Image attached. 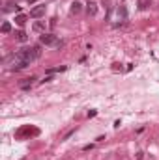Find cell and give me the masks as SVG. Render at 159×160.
I'll use <instances>...</instances> for the list:
<instances>
[{"label": "cell", "instance_id": "3", "mask_svg": "<svg viewBox=\"0 0 159 160\" xmlns=\"http://www.w3.org/2000/svg\"><path fill=\"white\" fill-rule=\"evenodd\" d=\"M41 15H45V6H36V8L30 11V17H32V19H40Z\"/></svg>", "mask_w": 159, "mask_h": 160}, {"label": "cell", "instance_id": "9", "mask_svg": "<svg viewBox=\"0 0 159 160\" xmlns=\"http://www.w3.org/2000/svg\"><path fill=\"white\" fill-rule=\"evenodd\" d=\"M15 38H17V41H21V43H26V41H28L26 32H23V30H21V32H17V34H15Z\"/></svg>", "mask_w": 159, "mask_h": 160}, {"label": "cell", "instance_id": "7", "mask_svg": "<svg viewBox=\"0 0 159 160\" xmlns=\"http://www.w3.org/2000/svg\"><path fill=\"white\" fill-rule=\"evenodd\" d=\"M80 9H82V4H80V2H73V4H71V8H69V11H71L73 15L80 13Z\"/></svg>", "mask_w": 159, "mask_h": 160}, {"label": "cell", "instance_id": "6", "mask_svg": "<svg viewBox=\"0 0 159 160\" xmlns=\"http://www.w3.org/2000/svg\"><path fill=\"white\" fill-rule=\"evenodd\" d=\"M23 134H38V128H30V127H26V128H21V130L17 132V136H23Z\"/></svg>", "mask_w": 159, "mask_h": 160}, {"label": "cell", "instance_id": "11", "mask_svg": "<svg viewBox=\"0 0 159 160\" xmlns=\"http://www.w3.org/2000/svg\"><path fill=\"white\" fill-rule=\"evenodd\" d=\"M34 30H36V32L45 30V22H34Z\"/></svg>", "mask_w": 159, "mask_h": 160}, {"label": "cell", "instance_id": "14", "mask_svg": "<svg viewBox=\"0 0 159 160\" xmlns=\"http://www.w3.org/2000/svg\"><path fill=\"white\" fill-rule=\"evenodd\" d=\"M26 2H28V4H34V2H36V0H26Z\"/></svg>", "mask_w": 159, "mask_h": 160}, {"label": "cell", "instance_id": "2", "mask_svg": "<svg viewBox=\"0 0 159 160\" xmlns=\"http://www.w3.org/2000/svg\"><path fill=\"white\" fill-rule=\"evenodd\" d=\"M40 41L45 47H58V45H60V41H58V38H56L54 34H43L40 38Z\"/></svg>", "mask_w": 159, "mask_h": 160}, {"label": "cell", "instance_id": "12", "mask_svg": "<svg viewBox=\"0 0 159 160\" xmlns=\"http://www.w3.org/2000/svg\"><path fill=\"white\" fill-rule=\"evenodd\" d=\"M150 2H152V0H140V2H139V8H140V9H146Z\"/></svg>", "mask_w": 159, "mask_h": 160}, {"label": "cell", "instance_id": "1", "mask_svg": "<svg viewBox=\"0 0 159 160\" xmlns=\"http://www.w3.org/2000/svg\"><path fill=\"white\" fill-rule=\"evenodd\" d=\"M41 50L40 47H32V48H23L19 52H15L13 60H11V69L19 71V69H25L26 65H30V62H34L36 58H40Z\"/></svg>", "mask_w": 159, "mask_h": 160}, {"label": "cell", "instance_id": "13", "mask_svg": "<svg viewBox=\"0 0 159 160\" xmlns=\"http://www.w3.org/2000/svg\"><path fill=\"white\" fill-rule=\"evenodd\" d=\"M144 158V153H137V160H142Z\"/></svg>", "mask_w": 159, "mask_h": 160}, {"label": "cell", "instance_id": "10", "mask_svg": "<svg viewBox=\"0 0 159 160\" xmlns=\"http://www.w3.org/2000/svg\"><path fill=\"white\" fill-rule=\"evenodd\" d=\"M11 32V24L9 22H4L2 24V34H9Z\"/></svg>", "mask_w": 159, "mask_h": 160}, {"label": "cell", "instance_id": "4", "mask_svg": "<svg viewBox=\"0 0 159 160\" xmlns=\"http://www.w3.org/2000/svg\"><path fill=\"white\" fill-rule=\"evenodd\" d=\"M86 13H88L90 17H94V15L97 13V4H96V2H88V4H86Z\"/></svg>", "mask_w": 159, "mask_h": 160}, {"label": "cell", "instance_id": "5", "mask_svg": "<svg viewBox=\"0 0 159 160\" xmlns=\"http://www.w3.org/2000/svg\"><path fill=\"white\" fill-rule=\"evenodd\" d=\"M34 80H36V77H30V78H25V80H21L19 82V86L23 88V89H28L32 84H34Z\"/></svg>", "mask_w": 159, "mask_h": 160}, {"label": "cell", "instance_id": "8", "mask_svg": "<svg viewBox=\"0 0 159 160\" xmlns=\"http://www.w3.org/2000/svg\"><path fill=\"white\" fill-rule=\"evenodd\" d=\"M15 22H17L19 26H25V24H26V15H23V13H19V15L15 17Z\"/></svg>", "mask_w": 159, "mask_h": 160}]
</instances>
